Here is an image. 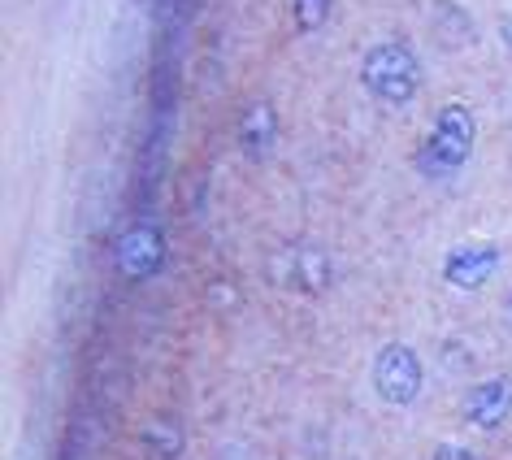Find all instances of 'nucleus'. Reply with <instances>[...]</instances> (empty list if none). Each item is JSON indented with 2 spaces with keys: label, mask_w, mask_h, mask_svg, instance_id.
<instances>
[{
  "label": "nucleus",
  "mask_w": 512,
  "mask_h": 460,
  "mask_svg": "<svg viewBox=\"0 0 512 460\" xmlns=\"http://www.w3.org/2000/svg\"><path fill=\"white\" fill-rule=\"evenodd\" d=\"M473 148H478V118H473L469 105L447 100V105H439V113H434L430 131L421 135L413 165L426 178H452L473 161Z\"/></svg>",
  "instance_id": "nucleus-1"
},
{
  "label": "nucleus",
  "mask_w": 512,
  "mask_h": 460,
  "mask_svg": "<svg viewBox=\"0 0 512 460\" xmlns=\"http://www.w3.org/2000/svg\"><path fill=\"white\" fill-rule=\"evenodd\" d=\"M361 87L378 105L404 109L421 92V57L408 40H378L361 53Z\"/></svg>",
  "instance_id": "nucleus-2"
},
{
  "label": "nucleus",
  "mask_w": 512,
  "mask_h": 460,
  "mask_svg": "<svg viewBox=\"0 0 512 460\" xmlns=\"http://www.w3.org/2000/svg\"><path fill=\"white\" fill-rule=\"evenodd\" d=\"M170 261V239H165V226L152 222V217H139V222L122 226L118 239H113V265L131 278V283H144V278H157Z\"/></svg>",
  "instance_id": "nucleus-3"
},
{
  "label": "nucleus",
  "mask_w": 512,
  "mask_h": 460,
  "mask_svg": "<svg viewBox=\"0 0 512 460\" xmlns=\"http://www.w3.org/2000/svg\"><path fill=\"white\" fill-rule=\"evenodd\" d=\"M369 378H374V391L382 404L391 408H408L426 387V369H421V356L408 348V343H387V348H378L374 356V369H369Z\"/></svg>",
  "instance_id": "nucleus-4"
},
{
  "label": "nucleus",
  "mask_w": 512,
  "mask_h": 460,
  "mask_svg": "<svg viewBox=\"0 0 512 460\" xmlns=\"http://www.w3.org/2000/svg\"><path fill=\"white\" fill-rule=\"evenodd\" d=\"M499 265H504V248H499L495 239H465V244H456L443 257L439 274H443V283L456 291H482L495 278Z\"/></svg>",
  "instance_id": "nucleus-5"
},
{
  "label": "nucleus",
  "mask_w": 512,
  "mask_h": 460,
  "mask_svg": "<svg viewBox=\"0 0 512 460\" xmlns=\"http://www.w3.org/2000/svg\"><path fill=\"white\" fill-rule=\"evenodd\" d=\"M512 417V378L508 374H495V378H482L465 391V421L482 434H495L504 421Z\"/></svg>",
  "instance_id": "nucleus-6"
},
{
  "label": "nucleus",
  "mask_w": 512,
  "mask_h": 460,
  "mask_svg": "<svg viewBox=\"0 0 512 460\" xmlns=\"http://www.w3.org/2000/svg\"><path fill=\"white\" fill-rule=\"evenodd\" d=\"M235 139H239L243 161H252V165L270 161L274 148H278V109L270 105V100H252L235 122Z\"/></svg>",
  "instance_id": "nucleus-7"
},
{
  "label": "nucleus",
  "mask_w": 512,
  "mask_h": 460,
  "mask_svg": "<svg viewBox=\"0 0 512 460\" xmlns=\"http://www.w3.org/2000/svg\"><path fill=\"white\" fill-rule=\"evenodd\" d=\"M330 257L322 248L313 244H287L283 252H278V278H283L287 287L296 291H309V296H317V291L330 287Z\"/></svg>",
  "instance_id": "nucleus-8"
},
{
  "label": "nucleus",
  "mask_w": 512,
  "mask_h": 460,
  "mask_svg": "<svg viewBox=\"0 0 512 460\" xmlns=\"http://www.w3.org/2000/svg\"><path fill=\"white\" fill-rule=\"evenodd\" d=\"M139 439H144L148 452H157L161 460H178V452H183V430H178L170 417H152L148 426L139 430Z\"/></svg>",
  "instance_id": "nucleus-9"
},
{
  "label": "nucleus",
  "mask_w": 512,
  "mask_h": 460,
  "mask_svg": "<svg viewBox=\"0 0 512 460\" xmlns=\"http://www.w3.org/2000/svg\"><path fill=\"white\" fill-rule=\"evenodd\" d=\"M287 9H291V27L300 35H317L330 22L335 0H287Z\"/></svg>",
  "instance_id": "nucleus-10"
},
{
  "label": "nucleus",
  "mask_w": 512,
  "mask_h": 460,
  "mask_svg": "<svg viewBox=\"0 0 512 460\" xmlns=\"http://www.w3.org/2000/svg\"><path fill=\"white\" fill-rule=\"evenodd\" d=\"M434 460H482V456L469 452V447H460V443H439L434 447Z\"/></svg>",
  "instance_id": "nucleus-11"
},
{
  "label": "nucleus",
  "mask_w": 512,
  "mask_h": 460,
  "mask_svg": "<svg viewBox=\"0 0 512 460\" xmlns=\"http://www.w3.org/2000/svg\"><path fill=\"white\" fill-rule=\"evenodd\" d=\"M499 40H504V48L512 53V18H504V27H499Z\"/></svg>",
  "instance_id": "nucleus-12"
},
{
  "label": "nucleus",
  "mask_w": 512,
  "mask_h": 460,
  "mask_svg": "<svg viewBox=\"0 0 512 460\" xmlns=\"http://www.w3.org/2000/svg\"><path fill=\"white\" fill-rule=\"evenodd\" d=\"M508 317H512V291H508Z\"/></svg>",
  "instance_id": "nucleus-13"
}]
</instances>
